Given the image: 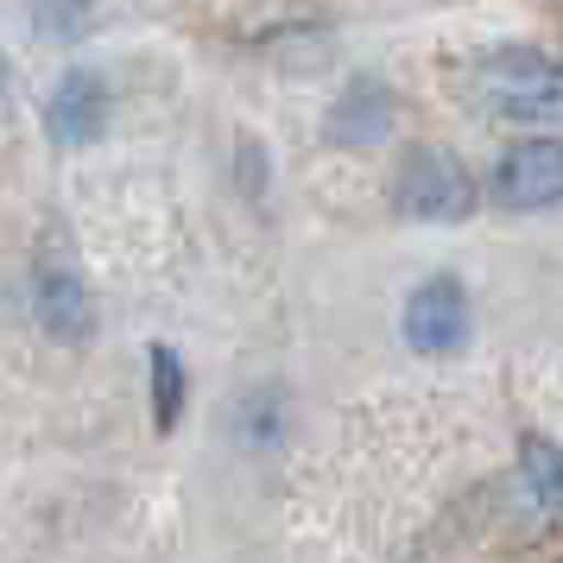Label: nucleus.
Here are the masks:
<instances>
[{
    "mask_svg": "<svg viewBox=\"0 0 563 563\" xmlns=\"http://www.w3.org/2000/svg\"><path fill=\"white\" fill-rule=\"evenodd\" d=\"M482 102L500 121H526V128H563V64L538 52H500L482 64Z\"/></svg>",
    "mask_w": 563,
    "mask_h": 563,
    "instance_id": "obj_1",
    "label": "nucleus"
},
{
    "mask_svg": "<svg viewBox=\"0 0 563 563\" xmlns=\"http://www.w3.org/2000/svg\"><path fill=\"white\" fill-rule=\"evenodd\" d=\"M399 209L418 216V222H462L468 209H475V178H468V165L450 153H437V146H418L406 158V172H399Z\"/></svg>",
    "mask_w": 563,
    "mask_h": 563,
    "instance_id": "obj_2",
    "label": "nucleus"
},
{
    "mask_svg": "<svg viewBox=\"0 0 563 563\" xmlns=\"http://www.w3.org/2000/svg\"><path fill=\"white\" fill-rule=\"evenodd\" d=\"M406 342L418 355H456L468 342V291L456 279H424L406 298Z\"/></svg>",
    "mask_w": 563,
    "mask_h": 563,
    "instance_id": "obj_3",
    "label": "nucleus"
},
{
    "mask_svg": "<svg viewBox=\"0 0 563 563\" xmlns=\"http://www.w3.org/2000/svg\"><path fill=\"white\" fill-rule=\"evenodd\" d=\"M494 197L507 209H551L563 203V140H526L500 158Z\"/></svg>",
    "mask_w": 563,
    "mask_h": 563,
    "instance_id": "obj_4",
    "label": "nucleus"
},
{
    "mask_svg": "<svg viewBox=\"0 0 563 563\" xmlns=\"http://www.w3.org/2000/svg\"><path fill=\"white\" fill-rule=\"evenodd\" d=\"M45 121H52L57 146H89L96 133H102L108 121V89L96 77H82V70H70V77L57 82L52 108H45Z\"/></svg>",
    "mask_w": 563,
    "mask_h": 563,
    "instance_id": "obj_5",
    "label": "nucleus"
},
{
    "mask_svg": "<svg viewBox=\"0 0 563 563\" xmlns=\"http://www.w3.org/2000/svg\"><path fill=\"white\" fill-rule=\"evenodd\" d=\"M38 323L52 335H64V342L89 335V291H82L77 273H64V266L38 273Z\"/></svg>",
    "mask_w": 563,
    "mask_h": 563,
    "instance_id": "obj_6",
    "label": "nucleus"
},
{
    "mask_svg": "<svg viewBox=\"0 0 563 563\" xmlns=\"http://www.w3.org/2000/svg\"><path fill=\"white\" fill-rule=\"evenodd\" d=\"M386 128H393V102H386L380 82L349 89L330 114V140H342V146H374V140H386Z\"/></svg>",
    "mask_w": 563,
    "mask_h": 563,
    "instance_id": "obj_7",
    "label": "nucleus"
},
{
    "mask_svg": "<svg viewBox=\"0 0 563 563\" xmlns=\"http://www.w3.org/2000/svg\"><path fill=\"white\" fill-rule=\"evenodd\" d=\"M519 468H526V487H532L538 507H544V512H563V450H558V443L526 437V456H519Z\"/></svg>",
    "mask_w": 563,
    "mask_h": 563,
    "instance_id": "obj_8",
    "label": "nucleus"
},
{
    "mask_svg": "<svg viewBox=\"0 0 563 563\" xmlns=\"http://www.w3.org/2000/svg\"><path fill=\"white\" fill-rule=\"evenodd\" d=\"M153 406H158V431H172L178 411H184V361L165 342L153 349Z\"/></svg>",
    "mask_w": 563,
    "mask_h": 563,
    "instance_id": "obj_9",
    "label": "nucleus"
},
{
    "mask_svg": "<svg viewBox=\"0 0 563 563\" xmlns=\"http://www.w3.org/2000/svg\"><path fill=\"white\" fill-rule=\"evenodd\" d=\"M89 13H96V0H38L32 7V20L52 32V38H77L89 26Z\"/></svg>",
    "mask_w": 563,
    "mask_h": 563,
    "instance_id": "obj_10",
    "label": "nucleus"
},
{
    "mask_svg": "<svg viewBox=\"0 0 563 563\" xmlns=\"http://www.w3.org/2000/svg\"><path fill=\"white\" fill-rule=\"evenodd\" d=\"M0 96H7V57H0Z\"/></svg>",
    "mask_w": 563,
    "mask_h": 563,
    "instance_id": "obj_11",
    "label": "nucleus"
}]
</instances>
